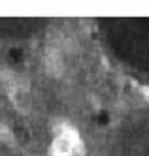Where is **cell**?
<instances>
[{"label":"cell","instance_id":"cell-1","mask_svg":"<svg viewBox=\"0 0 149 156\" xmlns=\"http://www.w3.org/2000/svg\"><path fill=\"white\" fill-rule=\"evenodd\" d=\"M53 154L55 156H83V149L74 132H64L62 137L55 141Z\"/></svg>","mask_w":149,"mask_h":156}]
</instances>
